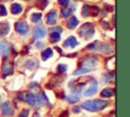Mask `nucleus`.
<instances>
[{
  "label": "nucleus",
  "mask_w": 130,
  "mask_h": 117,
  "mask_svg": "<svg viewBox=\"0 0 130 117\" xmlns=\"http://www.w3.org/2000/svg\"><path fill=\"white\" fill-rule=\"evenodd\" d=\"M108 103L104 100H89V101H85L81 105V107L89 112H96L105 109Z\"/></svg>",
  "instance_id": "1"
},
{
  "label": "nucleus",
  "mask_w": 130,
  "mask_h": 117,
  "mask_svg": "<svg viewBox=\"0 0 130 117\" xmlns=\"http://www.w3.org/2000/svg\"><path fill=\"white\" fill-rule=\"evenodd\" d=\"M93 34H94V28H93V26L91 25V23H89V22L84 23V24L81 26L80 31H79V35H80L81 37H83L85 40L90 39V38L93 36Z\"/></svg>",
  "instance_id": "2"
},
{
  "label": "nucleus",
  "mask_w": 130,
  "mask_h": 117,
  "mask_svg": "<svg viewBox=\"0 0 130 117\" xmlns=\"http://www.w3.org/2000/svg\"><path fill=\"white\" fill-rule=\"evenodd\" d=\"M98 64V60L94 57H88L85 58L82 62H81V66L84 68H89V69H93V67H95Z\"/></svg>",
  "instance_id": "3"
},
{
  "label": "nucleus",
  "mask_w": 130,
  "mask_h": 117,
  "mask_svg": "<svg viewBox=\"0 0 130 117\" xmlns=\"http://www.w3.org/2000/svg\"><path fill=\"white\" fill-rule=\"evenodd\" d=\"M14 26H15V31H16L18 34H20V35H25V34H27V32H28V25H27V23H25V22L18 21V22L15 23Z\"/></svg>",
  "instance_id": "4"
},
{
  "label": "nucleus",
  "mask_w": 130,
  "mask_h": 117,
  "mask_svg": "<svg viewBox=\"0 0 130 117\" xmlns=\"http://www.w3.org/2000/svg\"><path fill=\"white\" fill-rule=\"evenodd\" d=\"M94 49H96L103 53H107V54L111 53V51H112L111 46L107 43H94Z\"/></svg>",
  "instance_id": "5"
},
{
  "label": "nucleus",
  "mask_w": 130,
  "mask_h": 117,
  "mask_svg": "<svg viewBox=\"0 0 130 117\" xmlns=\"http://www.w3.org/2000/svg\"><path fill=\"white\" fill-rule=\"evenodd\" d=\"M0 107H1V110H2V112H3V114L5 116H10V115H12L14 113L10 102H4L3 104H1Z\"/></svg>",
  "instance_id": "6"
},
{
  "label": "nucleus",
  "mask_w": 130,
  "mask_h": 117,
  "mask_svg": "<svg viewBox=\"0 0 130 117\" xmlns=\"http://www.w3.org/2000/svg\"><path fill=\"white\" fill-rule=\"evenodd\" d=\"M0 54L3 57H8L10 54V46L7 42H0Z\"/></svg>",
  "instance_id": "7"
},
{
  "label": "nucleus",
  "mask_w": 130,
  "mask_h": 117,
  "mask_svg": "<svg viewBox=\"0 0 130 117\" xmlns=\"http://www.w3.org/2000/svg\"><path fill=\"white\" fill-rule=\"evenodd\" d=\"M96 91H98V82L95 80H93L91 82V84L89 85V87L84 92V96H86V97L92 96V95H94L96 93Z\"/></svg>",
  "instance_id": "8"
},
{
  "label": "nucleus",
  "mask_w": 130,
  "mask_h": 117,
  "mask_svg": "<svg viewBox=\"0 0 130 117\" xmlns=\"http://www.w3.org/2000/svg\"><path fill=\"white\" fill-rule=\"evenodd\" d=\"M46 30L43 27V26H37L34 31V37L36 39H41V38H44L46 36Z\"/></svg>",
  "instance_id": "9"
},
{
  "label": "nucleus",
  "mask_w": 130,
  "mask_h": 117,
  "mask_svg": "<svg viewBox=\"0 0 130 117\" xmlns=\"http://www.w3.org/2000/svg\"><path fill=\"white\" fill-rule=\"evenodd\" d=\"M77 44H78V42H77V40H76V38L75 37H73V36H71V37H69L65 42H64V47H66V48H74L75 46H77Z\"/></svg>",
  "instance_id": "10"
},
{
  "label": "nucleus",
  "mask_w": 130,
  "mask_h": 117,
  "mask_svg": "<svg viewBox=\"0 0 130 117\" xmlns=\"http://www.w3.org/2000/svg\"><path fill=\"white\" fill-rule=\"evenodd\" d=\"M57 20V11L52 10L47 14V23L48 24H54Z\"/></svg>",
  "instance_id": "11"
},
{
  "label": "nucleus",
  "mask_w": 130,
  "mask_h": 117,
  "mask_svg": "<svg viewBox=\"0 0 130 117\" xmlns=\"http://www.w3.org/2000/svg\"><path fill=\"white\" fill-rule=\"evenodd\" d=\"M13 72V66L11 63H5L3 65V68H2V73L4 76H8L10 74H12Z\"/></svg>",
  "instance_id": "12"
},
{
  "label": "nucleus",
  "mask_w": 130,
  "mask_h": 117,
  "mask_svg": "<svg viewBox=\"0 0 130 117\" xmlns=\"http://www.w3.org/2000/svg\"><path fill=\"white\" fill-rule=\"evenodd\" d=\"M9 32V23L3 21L0 23V38L6 36Z\"/></svg>",
  "instance_id": "13"
},
{
  "label": "nucleus",
  "mask_w": 130,
  "mask_h": 117,
  "mask_svg": "<svg viewBox=\"0 0 130 117\" xmlns=\"http://www.w3.org/2000/svg\"><path fill=\"white\" fill-rule=\"evenodd\" d=\"M77 24H78V19H77L75 16H72V17H70V18L67 20V26H68L69 28H71V30L75 28V27L77 26Z\"/></svg>",
  "instance_id": "14"
},
{
  "label": "nucleus",
  "mask_w": 130,
  "mask_h": 117,
  "mask_svg": "<svg viewBox=\"0 0 130 117\" xmlns=\"http://www.w3.org/2000/svg\"><path fill=\"white\" fill-rule=\"evenodd\" d=\"M22 11V6L19 3H13L11 5V12L13 14H19Z\"/></svg>",
  "instance_id": "15"
},
{
  "label": "nucleus",
  "mask_w": 130,
  "mask_h": 117,
  "mask_svg": "<svg viewBox=\"0 0 130 117\" xmlns=\"http://www.w3.org/2000/svg\"><path fill=\"white\" fill-rule=\"evenodd\" d=\"M113 94H114V91H113V89H110V87H106L105 90H103V91H102V93H101V96H102V97H104V98H111V97L113 96Z\"/></svg>",
  "instance_id": "16"
},
{
  "label": "nucleus",
  "mask_w": 130,
  "mask_h": 117,
  "mask_svg": "<svg viewBox=\"0 0 130 117\" xmlns=\"http://www.w3.org/2000/svg\"><path fill=\"white\" fill-rule=\"evenodd\" d=\"M50 41L51 43H57L60 41V33L58 32H51L50 34Z\"/></svg>",
  "instance_id": "17"
},
{
  "label": "nucleus",
  "mask_w": 130,
  "mask_h": 117,
  "mask_svg": "<svg viewBox=\"0 0 130 117\" xmlns=\"http://www.w3.org/2000/svg\"><path fill=\"white\" fill-rule=\"evenodd\" d=\"M53 56V50L51 49V48H47L46 50H44L43 52H42V58L44 59V60H47L48 58H50V57H52Z\"/></svg>",
  "instance_id": "18"
},
{
  "label": "nucleus",
  "mask_w": 130,
  "mask_h": 117,
  "mask_svg": "<svg viewBox=\"0 0 130 117\" xmlns=\"http://www.w3.org/2000/svg\"><path fill=\"white\" fill-rule=\"evenodd\" d=\"M41 18H42V13H40V12H35V13L31 14V20H32V22H39Z\"/></svg>",
  "instance_id": "19"
},
{
  "label": "nucleus",
  "mask_w": 130,
  "mask_h": 117,
  "mask_svg": "<svg viewBox=\"0 0 130 117\" xmlns=\"http://www.w3.org/2000/svg\"><path fill=\"white\" fill-rule=\"evenodd\" d=\"M92 69H89V68H84V67H82V68H80V69H77L73 74L74 75H78V74H84V73H87V72H89V71H91Z\"/></svg>",
  "instance_id": "20"
},
{
  "label": "nucleus",
  "mask_w": 130,
  "mask_h": 117,
  "mask_svg": "<svg viewBox=\"0 0 130 117\" xmlns=\"http://www.w3.org/2000/svg\"><path fill=\"white\" fill-rule=\"evenodd\" d=\"M80 99V96H79V94H77V95H71V96H68L67 97V100L69 101V102H77L78 100Z\"/></svg>",
  "instance_id": "21"
},
{
  "label": "nucleus",
  "mask_w": 130,
  "mask_h": 117,
  "mask_svg": "<svg viewBox=\"0 0 130 117\" xmlns=\"http://www.w3.org/2000/svg\"><path fill=\"white\" fill-rule=\"evenodd\" d=\"M99 7H96V6H89V14H91V15H96L98 13H99Z\"/></svg>",
  "instance_id": "22"
},
{
  "label": "nucleus",
  "mask_w": 130,
  "mask_h": 117,
  "mask_svg": "<svg viewBox=\"0 0 130 117\" xmlns=\"http://www.w3.org/2000/svg\"><path fill=\"white\" fill-rule=\"evenodd\" d=\"M81 14H82V16H87L89 14V6L88 5H83L82 10H81Z\"/></svg>",
  "instance_id": "23"
},
{
  "label": "nucleus",
  "mask_w": 130,
  "mask_h": 117,
  "mask_svg": "<svg viewBox=\"0 0 130 117\" xmlns=\"http://www.w3.org/2000/svg\"><path fill=\"white\" fill-rule=\"evenodd\" d=\"M72 10H73L72 7H71V8H65V9H63V10H62V14H63V16H65V17L69 16V15L72 13Z\"/></svg>",
  "instance_id": "24"
},
{
  "label": "nucleus",
  "mask_w": 130,
  "mask_h": 117,
  "mask_svg": "<svg viewBox=\"0 0 130 117\" xmlns=\"http://www.w3.org/2000/svg\"><path fill=\"white\" fill-rule=\"evenodd\" d=\"M57 70H58V72L63 73V72H65V71L67 70V66H66L65 64H59V65L57 66Z\"/></svg>",
  "instance_id": "25"
},
{
  "label": "nucleus",
  "mask_w": 130,
  "mask_h": 117,
  "mask_svg": "<svg viewBox=\"0 0 130 117\" xmlns=\"http://www.w3.org/2000/svg\"><path fill=\"white\" fill-rule=\"evenodd\" d=\"M7 14V11H6V8L4 5H0V16H4Z\"/></svg>",
  "instance_id": "26"
},
{
  "label": "nucleus",
  "mask_w": 130,
  "mask_h": 117,
  "mask_svg": "<svg viewBox=\"0 0 130 117\" xmlns=\"http://www.w3.org/2000/svg\"><path fill=\"white\" fill-rule=\"evenodd\" d=\"M25 66H26L27 68H29V69H32V68L35 67V62H34L32 60H28L27 63L25 64Z\"/></svg>",
  "instance_id": "27"
},
{
  "label": "nucleus",
  "mask_w": 130,
  "mask_h": 117,
  "mask_svg": "<svg viewBox=\"0 0 130 117\" xmlns=\"http://www.w3.org/2000/svg\"><path fill=\"white\" fill-rule=\"evenodd\" d=\"M58 2L62 5V6H67L70 2V0H58Z\"/></svg>",
  "instance_id": "28"
},
{
  "label": "nucleus",
  "mask_w": 130,
  "mask_h": 117,
  "mask_svg": "<svg viewBox=\"0 0 130 117\" xmlns=\"http://www.w3.org/2000/svg\"><path fill=\"white\" fill-rule=\"evenodd\" d=\"M28 116V110H23L19 115L18 117H27Z\"/></svg>",
  "instance_id": "29"
},
{
  "label": "nucleus",
  "mask_w": 130,
  "mask_h": 117,
  "mask_svg": "<svg viewBox=\"0 0 130 117\" xmlns=\"http://www.w3.org/2000/svg\"><path fill=\"white\" fill-rule=\"evenodd\" d=\"M51 32H58V33H61V32H62V27H61V26H57V27L51 28Z\"/></svg>",
  "instance_id": "30"
},
{
  "label": "nucleus",
  "mask_w": 130,
  "mask_h": 117,
  "mask_svg": "<svg viewBox=\"0 0 130 117\" xmlns=\"http://www.w3.org/2000/svg\"><path fill=\"white\" fill-rule=\"evenodd\" d=\"M67 115H68V113H67V111H65V112H64V113H62L59 117H67Z\"/></svg>",
  "instance_id": "31"
},
{
  "label": "nucleus",
  "mask_w": 130,
  "mask_h": 117,
  "mask_svg": "<svg viewBox=\"0 0 130 117\" xmlns=\"http://www.w3.org/2000/svg\"><path fill=\"white\" fill-rule=\"evenodd\" d=\"M73 111H74L75 113H78V112H79V108H77V107H74V108H73Z\"/></svg>",
  "instance_id": "32"
},
{
  "label": "nucleus",
  "mask_w": 130,
  "mask_h": 117,
  "mask_svg": "<svg viewBox=\"0 0 130 117\" xmlns=\"http://www.w3.org/2000/svg\"><path fill=\"white\" fill-rule=\"evenodd\" d=\"M43 45H44V43H38V45H37V46H38V48H41Z\"/></svg>",
  "instance_id": "33"
}]
</instances>
